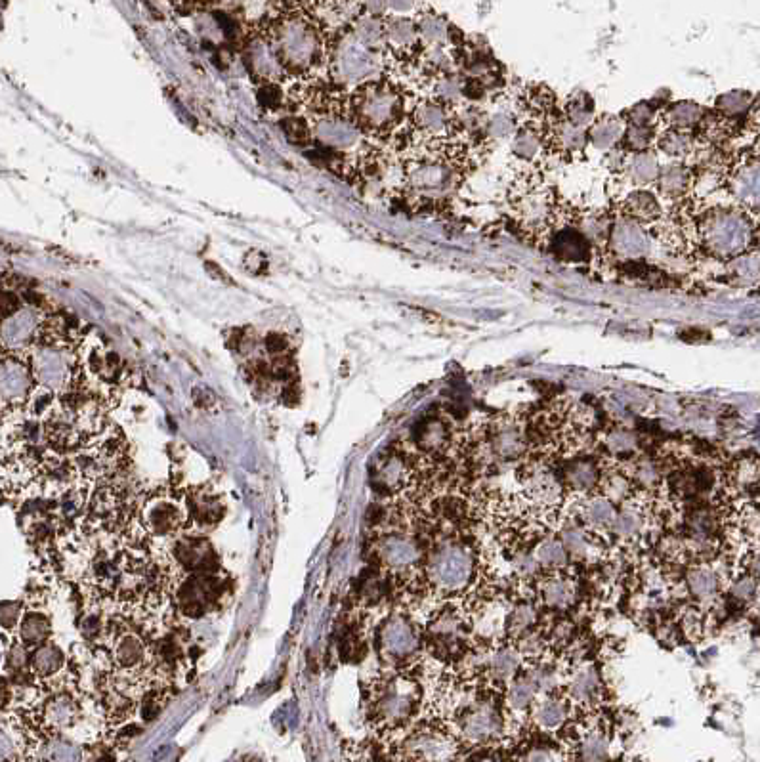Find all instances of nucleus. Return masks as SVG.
Listing matches in <instances>:
<instances>
[{
  "mask_svg": "<svg viewBox=\"0 0 760 762\" xmlns=\"http://www.w3.org/2000/svg\"><path fill=\"white\" fill-rule=\"evenodd\" d=\"M459 740L445 728L424 724L403 738L398 753L407 761H451L457 759Z\"/></svg>",
  "mask_w": 760,
  "mask_h": 762,
  "instance_id": "obj_12",
  "label": "nucleus"
},
{
  "mask_svg": "<svg viewBox=\"0 0 760 762\" xmlns=\"http://www.w3.org/2000/svg\"><path fill=\"white\" fill-rule=\"evenodd\" d=\"M537 682L533 675H524V677L512 678L507 684V694H505V705L510 713L522 715L528 713L529 709L537 703Z\"/></svg>",
  "mask_w": 760,
  "mask_h": 762,
  "instance_id": "obj_39",
  "label": "nucleus"
},
{
  "mask_svg": "<svg viewBox=\"0 0 760 762\" xmlns=\"http://www.w3.org/2000/svg\"><path fill=\"white\" fill-rule=\"evenodd\" d=\"M413 442L417 449L423 453L434 455L444 451L445 447L451 442V430L449 424L445 423L442 417H430L421 424H417L413 432Z\"/></svg>",
  "mask_w": 760,
  "mask_h": 762,
  "instance_id": "obj_36",
  "label": "nucleus"
},
{
  "mask_svg": "<svg viewBox=\"0 0 760 762\" xmlns=\"http://www.w3.org/2000/svg\"><path fill=\"white\" fill-rule=\"evenodd\" d=\"M573 743H575L573 751L583 761L610 759V747H612L610 736L602 726H598V722L583 726V730L579 732V736L573 740Z\"/></svg>",
  "mask_w": 760,
  "mask_h": 762,
  "instance_id": "obj_32",
  "label": "nucleus"
},
{
  "mask_svg": "<svg viewBox=\"0 0 760 762\" xmlns=\"http://www.w3.org/2000/svg\"><path fill=\"white\" fill-rule=\"evenodd\" d=\"M67 665H69V657L65 656L60 644H56L54 640H48L29 652V669L43 682V686L44 682L46 684L58 682V680L67 682L65 678Z\"/></svg>",
  "mask_w": 760,
  "mask_h": 762,
  "instance_id": "obj_25",
  "label": "nucleus"
},
{
  "mask_svg": "<svg viewBox=\"0 0 760 762\" xmlns=\"http://www.w3.org/2000/svg\"><path fill=\"white\" fill-rule=\"evenodd\" d=\"M518 130V121L512 111H499L489 115L487 123V138H507Z\"/></svg>",
  "mask_w": 760,
  "mask_h": 762,
  "instance_id": "obj_53",
  "label": "nucleus"
},
{
  "mask_svg": "<svg viewBox=\"0 0 760 762\" xmlns=\"http://www.w3.org/2000/svg\"><path fill=\"white\" fill-rule=\"evenodd\" d=\"M629 480L636 482L644 491H657L661 487V470L650 459H636L629 461Z\"/></svg>",
  "mask_w": 760,
  "mask_h": 762,
  "instance_id": "obj_48",
  "label": "nucleus"
},
{
  "mask_svg": "<svg viewBox=\"0 0 760 762\" xmlns=\"http://www.w3.org/2000/svg\"><path fill=\"white\" fill-rule=\"evenodd\" d=\"M657 149L665 155H669L675 161H684L690 155H694L697 146V136L692 130L667 127L665 132L657 136L655 142Z\"/></svg>",
  "mask_w": 760,
  "mask_h": 762,
  "instance_id": "obj_38",
  "label": "nucleus"
},
{
  "mask_svg": "<svg viewBox=\"0 0 760 762\" xmlns=\"http://www.w3.org/2000/svg\"><path fill=\"white\" fill-rule=\"evenodd\" d=\"M423 688L407 673L384 675L367 688V720L384 736L407 728L421 709Z\"/></svg>",
  "mask_w": 760,
  "mask_h": 762,
  "instance_id": "obj_3",
  "label": "nucleus"
},
{
  "mask_svg": "<svg viewBox=\"0 0 760 762\" xmlns=\"http://www.w3.org/2000/svg\"><path fill=\"white\" fill-rule=\"evenodd\" d=\"M537 596L541 600L543 606H547L549 610H558V612H564L573 606L575 598H577V587L575 583L564 577L562 572L550 573L549 577H545L537 589Z\"/></svg>",
  "mask_w": 760,
  "mask_h": 762,
  "instance_id": "obj_30",
  "label": "nucleus"
},
{
  "mask_svg": "<svg viewBox=\"0 0 760 762\" xmlns=\"http://www.w3.org/2000/svg\"><path fill=\"white\" fill-rule=\"evenodd\" d=\"M661 115H663V121L667 123V127L696 132L699 125L703 123L705 115H707V109L699 106L696 102L684 100V102L669 104L663 109Z\"/></svg>",
  "mask_w": 760,
  "mask_h": 762,
  "instance_id": "obj_40",
  "label": "nucleus"
},
{
  "mask_svg": "<svg viewBox=\"0 0 760 762\" xmlns=\"http://www.w3.org/2000/svg\"><path fill=\"white\" fill-rule=\"evenodd\" d=\"M262 350L268 358H283L291 356V339L285 333L272 331L262 339Z\"/></svg>",
  "mask_w": 760,
  "mask_h": 762,
  "instance_id": "obj_56",
  "label": "nucleus"
},
{
  "mask_svg": "<svg viewBox=\"0 0 760 762\" xmlns=\"http://www.w3.org/2000/svg\"><path fill=\"white\" fill-rule=\"evenodd\" d=\"M457 734V740L465 741L468 745H491L503 738L505 717L489 701L472 703L459 717Z\"/></svg>",
  "mask_w": 760,
  "mask_h": 762,
  "instance_id": "obj_13",
  "label": "nucleus"
},
{
  "mask_svg": "<svg viewBox=\"0 0 760 762\" xmlns=\"http://www.w3.org/2000/svg\"><path fill=\"white\" fill-rule=\"evenodd\" d=\"M717 115L722 119L734 123L739 117H745L747 111L753 107V98L747 92H728L717 100Z\"/></svg>",
  "mask_w": 760,
  "mask_h": 762,
  "instance_id": "obj_50",
  "label": "nucleus"
},
{
  "mask_svg": "<svg viewBox=\"0 0 760 762\" xmlns=\"http://www.w3.org/2000/svg\"><path fill=\"white\" fill-rule=\"evenodd\" d=\"M697 237L703 251L720 262H728L753 249L757 230L749 211L713 209L705 212L697 224Z\"/></svg>",
  "mask_w": 760,
  "mask_h": 762,
  "instance_id": "obj_4",
  "label": "nucleus"
},
{
  "mask_svg": "<svg viewBox=\"0 0 760 762\" xmlns=\"http://www.w3.org/2000/svg\"><path fill=\"white\" fill-rule=\"evenodd\" d=\"M54 625H52V615L44 608L43 593L33 594L25 602L20 625L16 629L14 640H18L27 650H33L41 646L44 642L52 640Z\"/></svg>",
  "mask_w": 760,
  "mask_h": 762,
  "instance_id": "obj_19",
  "label": "nucleus"
},
{
  "mask_svg": "<svg viewBox=\"0 0 760 762\" xmlns=\"http://www.w3.org/2000/svg\"><path fill=\"white\" fill-rule=\"evenodd\" d=\"M243 266L251 276H262L268 270V258L258 251H251L243 258Z\"/></svg>",
  "mask_w": 760,
  "mask_h": 762,
  "instance_id": "obj_59",
  "label": "nucleus"
},
{
  "mask_svg": "<svg viewBox=\"0 0 760 762\" xmlns=\"http://www.w3.org/2000/svg\"><path fill=\"white\" fill-rule=\"evenodd\" d=\"M657 136L659 134H657L655 125H631V123H627L623 140H621V148L625 149L627 153L652 149V146L657 142Z\"/></svg>",
  "mask_w": 760,
  "mask_h": 762,
  "instance_id": "obj_51",
  "label": "nucleus"
},
{
  "mask_svg": "<svg viewBox=\"0 0 760 762\" xmlns=\"http://www.w3.org/2000/svg\"><path fill=\"white\" fill-rule=\"evenodd\" d=\"M759 579L757 575L749 572L747 575H741L730 585V596L738 602H749L759 593Z\"/></svg>",
  "mask_w": 760,
  "mask_h": 762,
  "instance_id": "obj_54",
  "label": "nucleus"
},
{
  "mask_svg": "<svg viewBox=\"0 0 760 762\" xmlns=\"http://www.w3.org/2000/svg\"><path fill=\"white\" fill-rule=\"evenodd\" d=\"M549 249L556 260L566 264H585L591 260L594 243L581 226H562L552 232Z\"/></svg>",
  "mask_w": 760,
  "mask_h": 762,
  "instance_id": "obj_20",
  "label": "nucleus"
},
{
  "mask_svg": "<svg viewBox=\"0 0 760 762\" xmlns=\"http://www.w3.org/2000/svg\"><path fill=\"white\" fill-rule=\"evenodd\" d=\"M228 581L220 579L218 573L207 575H186L174 591V600L180 614L197 619L212 614V610L226 598Z\"/></svg>",
  "mask_w": 760,
  "mask_h": 762,
  "instance_id": "obj_9",
  "label": "nucleus"
},
{
  "mask_svg": "<svg viewBox=\"0 0 760 762\" xmlns=\"http://www.w3.org/2000/svg\"><path fill=\"white\" fill-rule=\"evenodd\" d=\"M648 520L650 518L646 505L638 499H629L617 510L610 533L619 543L629 545L642 539V535L648 530Z\"/></svg>",
  "mask_w": 760,
  "mask_h": 762,
  "instance_id": "obj_26",
  "label": "nucleus"
},
{
  "mask_svg": "<svg viewBox=\"0 0 760 762\" xmlns=\"http://www.w3.org/2000/svg\"><path fill=\"white\" fill-rule=\"evenodd\" d=\"M726 186L743 211L760 212V153L741 159L730 170Z\"/></svg>",
  "mask_w": 760,
  "mask_h": 762,
  "instance_id": "obj_18",
  "label": "nucleus"
},
{
  "mask_svg": "<svg viewBox=\"0 0 760 762\" xmlns=\"http://www.w3.org/2000/svg\"><path fill=\"white\" fill-rule=\"evenodd\" d=\"M606 245L615 258L625 262H640L652 253L654 239L646 230V224L621 214V218L613 220L612 232Z\"/></svg>",
  "mask_w": 760,
  "mask_h": 762,
  "instance_id": "obj_16",
  "label": "nucleus"
},
{
  "mask_svg": "<svg viewBox=\"0 0 760 762\" xmlns=\"http://www.w3.org/2000/svg\"><path fill=\"white\" fill-rule=\"evenodd\" d=\"M747 568L753 575L760 577V547L757 551L749 552V558H747Z\"/></svg>",
  "mask_w": 760,
  "mask_h": 762,
  "instance_id": "obj_61",
  "label": "nucleus"
},
{
  "mask_svg": "<svg viewBox=\"0 0 760 762\" xmlns=\"http://www.w3.org/2000/svg\"><path fill=\"white\" fill-rule=\"evenodd\" d=\"M755 130H757V134L760 136V111L755 115Z\"/></svg>",
  "mask_w": 760,
  "mask_h": 762,
  "instance_id": "obj_62",
  "label": "nucleus"
},
{
  "mask_svg": "<svg viewBox=\"0 0 760 762\" xmlns=\"http://www.w3.org/2000/svg\"><path fill=\"white\" fill-rule=\"evenodd\" d=\"M403 157V197L415 207H442L463 184V153L451 142H411Z\"/></svg>",
  "mask_w": 760,
  "mask_h": 762,
  "instance_id": "obj_1",
  "label": "nucleus"
},
{
  "mask_svg": "<svg viewBox=\"0 0 760 762\" xmlns=\"http://www.w3.org/2000/svg\"><path fill=\"white\" fill-rule=\"evenodd\" d=\"M423 644L421 631L413 623L411 617L405 614H390L380 625L377 646L379 656L388 665H409L419 656Z\"/></svg>",
  "mask_w": 760,
  "mask_h": 762,
  "instance_id": "obj_8",
  "label": "nucleus"
},
{
  "mask_svg": "<svg viewBox=\"0 0 760 762\" xmlns=\"http://www.w3.org/2000/svg\"><path fill=\"white\" fill-rule=\"evenodd\" d=\"M533 556L539 564L541 570L545 572L556 573L564 572V568L568 566V551L562 543V539H556V537H543L537 547L533 549Z\"/></svg>",
  "mask_w": 760,
  "mask_h": 762,
  "instance_id": "obj_44",
  "label": "nucleus"
},
{
  "mask_svg": "<svg viewBox=\"0 0 760 762\" xmlns=\"http://www.w3.org/2000/svg\"><path fill=\"white\" fill-rule=\"evenodd\" d=\"M191 522L199 528H212L222 522L226 505L211 486L191 487L186 493Z\"/></svg>",
  "mask_w": 760,
  "mask_h": 762,
  "instance_id": "obj_24",
  "label": "nucleus"
},
{
  "mask_svg": "<svg viewBox=\"0 0 760 762\" xmlns=\"http://www.w3.org/2000/svg\"><path fill=\"white\" fill-rule=\"evenodd\" d=\"M570 123L577 125V127L589 128L592 121L596 119L594 115V100L587 92L579 90V92H573L566 106H564V113H562Z\"/></svg>",
  "mask_w": 760,
  "mask_h": 762,
  "instance_id": "obj_46",
  "label": "nucleus"
},
{
  "mask_svg": "<svg viewBox=\"0 0 760 762\" xmlns=\"http://www.w3.org/2000/svg\"><path fill=\"white\" fill-rule=\"evenodd\" d=\"M627 123L619 115H610L604 113L596 117L589 127V144L592 148L602 149V151H612V149L621 146L623 134H625Z\"/></svg>",
  "mask_w": 760,
  "mask_h": 762,
  "instance_id": "obj_33",
  "label": "nucleus"
},
{
  "mask_svg": "<svg viewBox=\"0 0 760 762\" xmlns=\"http://www.w3.org/2000/svg\"><path fill=\"white\" fill-rule=\"evenodd\" d=\"M694 182H696V176H694L692 169L682 161H675V163L661 167L655 188H657L659 197H663V199L682 201L684 197L692 195Z\"/></svg>",
  "mask_w": 760,
  "mask_h": 762,
  "instance_id": "obj_27",
  "label": "nucleus"
},
{
  "mask_svg": "<svg viewBox=\"0 0 760 762\" xmlns=\"http://www.w3.org/2000/svg\"><path fill=\"white\" fill-rule=\"evenodd\" d=\"M545 149H549L547 128L543 130L533 123H528V125H520L518 130L512 134L510 153L514 155L516 161H520L524 165H533Z\"/></svg>",
  "mask_w": 760,
  "mask_h": 762,
  "instance_id": "obj_28",
  "label": "nucleus"
},
{
  "mask_svg": "<svg viewBox=\"0 0 760 762\" xmlns=\"http://www.w3.org/2000/svg\"><path fill=\"white\" fill-rule=\"evenodd\" d=\"M600 466L592 459H575L564 470V487L573 495L585 497L596 491L600 486Z\"/></svg>",
  "mask_w": 760,
  "mask_h": 762,
  "instance_id": "obj_31",
  "label": "nucleus"
},
{
  "mask_svg": "<svg viewBox=\"0 0 760 762\" xmlns=\"http://www.w3.org/2000/svg\"><path fill=\"white\" fill-rule=\"evenodd\" d=\"M604 684L592 663H579L566 678V698L579 707H596L604 698Z\"/></svg>",
  "mask_w": 760,
  "mask_h": 762,
  "instance_id": "obj_22",
  "label": "nucleus"
},
{
  "mask_svg": "<svg viewBox=\"0 0 760 762\" xmlns=\"http://www.w3.org/2000/svg\"><path fill=\"white\" fill-rule=\"evenodd\" d=\"M424 583L438 596L465 593L476 575V556L465 541L438 543L424 560Z\"/></svg>",
  "mask_w": 760,
  "mask_h": 762,
  "instance_id": "obj_5",
  "label": "nucleus"
},
{
  "mask_svg": "<svg viewBox=\"0 0 760 762\" xmlns=\"http://www.w3.org/2000/svg\"><path fill=\"white\" fill-rule=\"evenodd\" d=\"M487 447L495 461H503V463L520 461L528 449L526 432L522 430L520 424L512 423V421L499 423L491 430Z\"/></svg>",
  "mask_w": 760,
  "mask_h": 762,
  "instance_id": "obj_23",
  "label": "nucleus"
},
{
  "mask_svg": "<svg viewBox=\"0 0 760 762\" xmlns=\"http://www.w3.org/2000/svg\"><path fill=\"white\" fill-rule=\"evenodd\" d=\"M623 119L625 123H631V125H655L659 119V109L652 102H640L631 107L623 115Z\"/></svg>",
  "mask_w": 760,
  "mask_h": 762,
  "instance_id": "obj_55",
  "label": "nucleus"
},
{
  "mask_svg": "<svg viewBox=\"0 0 760 762\" xmlns=\"http://www.w3.org/2000/svg\"><path fill=\"white\" fill-rule=\"evenodd\" d=\"M388 6H390V14H394V16H409V18L413 14L417 16L423 10V2L421 0H388Z\"/></svg>",
  "mask_w": 760,
  "mask_h": 762,
  "instance_id": "obj_58",
  "label": "nucleus"
},
{
  "mask_svg": "<svg viewBox=\"0 0 760 762\" xmlns=\"http://www.w3.org/2000/svg\"><path fill=\"white\" fill-rule=\"evenodd\" d=\"M279 127L283 130L287 142L296 148L310 149V146L314 144V138H316L314 123L310 117L302 113H287L279 121Z\"/></svg>",
  "mask_w": 760,
  "mask_h": 762,
  "instance_id": "obj_45",
  "label": "nucleus"
},
{
  "mask_svg": "<svg viewBox=\"0 0 760 762\" xmlns=\"http://www.w3.org/2000/svg\"><path fill=\"white\" fill-rule=\"evenodd\" d=\"M615 514H617V508L613 505L612 499L608 495H598V493L585 495L579 508V520L583 528L591 533L612 530Z\"/></svg>",
  "mask_w": 760,
  "mask_h": 762,
  "instance_id": "obj_29",
  "label": "nucleus"
},
{
  "mask_svg": "<svg viewBox=\"0 0 760 762\" xmlns=\"http://www.w3.org/2000/svg\"><path fill=\"white\" fill-rule=\"evenodd\" d=\"M413 476H415V472H413V465H411L407 455L388 453L375 466L373 476H371V484L379 493L394 495V493H400L409 486Z\"/></svg>",
  "mask_w": 760,
  "mask_h": 762,
  "instance_id": "obj_21",
  "label": "nucleus"
},
{
  "mask_svg": "<svg viewBox=\"0 0 760 762\" xmlns=\"http://www.w3.org/2000/svg\"><path fill=\"white\" fill-rule=\"evenodd\" d=\"M720 573L711 566H694L686 575V587L688 593L696 600H713L720 593Z\"/></svg>",
  "mask_w": 760,
  "mask_h": 762,
  "instance_id": "obj_42",
  "label": "nucleus"
},
{
  "mask_svg": "<svg viewBox=\"0 0 760 762\" xmlns=\"http://www.w3.org/2000/svg\"><path fill=\"white\" fill-rule=\"evenodd\" d=\"M0 384H2L0 386L2 411L4 413L22 411L33 388L37 386V379H35L27 350H4Z\"/></svg>",
  "mask_w": 760,
  "mask_h": 762,
  "instance_id": "obj_11",
  "label": "nucleus"
},
{
  "mask_svg": "<svg viewBox=\"0 0 760 762\" xmlns=\"http://www.w3.org/2000/svg\"><path fill=\"white\" fill-rule=\"evenodd\" d=\"M190 508L186 495H174L170 491L153 493L140 510V524L155 539H174L188 528Z\"/></svg>",
  "mask_w": 760,
  "mask_h": 762,
  "instance_id": "obj_6",
  "label": "nucleus"
},
{
  "mask_svg": "<svg viewBox=\"0 0 760 762\" xmlns=\"http://www.w3.org/2000/svg\"><path fill=\"white\" fill-rule=\"evenodd\" d=\"M524 759H526V761H552V759H556V757L550 753L549 749L533 747Z\"/></svg>",
  "mask_w": 760,
  "mask_h": 762,
  "instance_id": "obj_60",
  "label": "nucleus"
},
{
  "mask_svg": "<svg viewBox=\"0 0 760 762\" xmlns=\"http://www.w3.org/2000/svg\"><path fill=\"white\" fill-rule=\"evenodd\" d=\"M604 445L613 457L623 459V461H631L634 453L638 451V436L634 430H629V428H613L606 434Z\"/></svg>",
  "mask_w": 760,
  "mask_h": 762,
  "instance_id": "obj_47",
  "label": "nucleus"
},
{
  "mask_svg": "<svg viewBox=\"0 0 760 762\" xmlns=\"http://www.w3.org/2000/svg\"><path fill=\"white\" fill-rule=\"evenodd\" d=\"M373 556L380 570L392 577H405L423 568L424 552L417 537L402 530L380 533L373 545Z\"/></svg>",
  "mask_w": 760,
  "mask_h": 762,
  "instance_id": "obj_7",
  "label": "nucleus"
},
{
  "mask_svg": "<svg viewBox=\"0 0 760 762\" xmlns=\"http://www.w3.org/2000/svg\"><path fill=\"white\" fill-rule=\"evenodd\" d=\"M23 610H25V604L20 602H12V600H4L2 602V629H4V636L16 635V629L20 625V619H22Z\"/></svg>",
  "mask_w": 760,
  "mask_h": 762,
  "instance_id": "obj_57",
  "label": "nucleus"
},
{
  "mask_svg": "<svg viewBox=\"0 0 760 762\" xmlns=\"http://www.w3.org/2000/svg\"><path fill=\"white\" fill-rule=\"evenodd\" d=\"M505 629L507 635L512 638V642L524 638V636L537 633V608L531 600H522L518 602L505 619Z\"/></svg>",
  "mask_w": 760,
  "mask_h": 762,
  "instance_id": "obj_43",
  "label": "nucleus"
},
{
  "mask_svg": "<svg viewBox=\"0 0 760 762\" xmlns=\"http://www.w3.org/2000/svg\"><path fill=\"white\" fill-rule=\"evenodd\" d=\"M562 543L570 556L575 558H587L592 549L591 531L579 526H571L562 531Z\"/></svg>",
  "mask_w": 760,
  "mask_h": 762,
  "instance_id": "obj_52",
  "label": "nucleus"
},
{
  "mask_svg": "<svg viewBox=\"0 0 760 762\" xmlns=\"http://www.w3.org/2000/svg\"><path fill=\"white\" fill-rule=\"evenodd\" d=\"M623 172L627 174L629 182L634 184V186H638V188L655 186V182L659 178V172H661L657 153H655L654 149H644V151L629 153Z\"/></svg>",
  "mask_w": 760,
  "mask_h": 762,
  "instance_id": "obj_35",
  "label": "nucleus"
},
{
  "mask_svg": "<svg viewBox=\"0 0 760 762\" xmlns=\"http://www.w3.org/2000/svg\"><path fill=\"white\" fill-rule=\"evenodd\" d=\"M726 279L730 285L749 289L760 285V249H749L726 262Z\"/></svg>",
  "mask_w": 760,
  "mask_h": 762,
  "instance_id": "obj_34",
  "label": "nucleus"
},
{
  "mask_svg": "<svg viewBox=\"0 0 760 762\" xmlns=\"http://www.w3.org/2000/svg\"><path fill=\"white\" fill-rule=\"evenodd\" d=\"M621 214L634 218L642 224H652L659 214H661V203L659 199L655 197V193L652 191L642 190L634 191L631 193L625 201H623V207H621Z\"/></svg>",
  "mask_w": 760,
  "mask_h": 762,
  "instance_id": "obj_41",
  "label": "nucleus"
},
{
  "mask_svg": "<svg viewBox=\"0 0 760 762\" xmlns=\"http://www.w3.org/2000/svg\"><path fill=\"white\" fill-rule=\"evenodd\" d=\"M522 497L539 512H554L564 505L566 487L547 466H528L522 478Z\"/></svg>",
  "mask_w": 760,
  "mask_h": 762,
  "instance_id": "obj_17",
  "label": "nucleus"
},
{
  "mask_svg": "<svg viewBox=\"0 0 760 762\" xmlns=\"http://www.w3.org/2000/svg\"><path fill=\"white\" fill-rule=\"evenodd\" d=\"M169 551L176 568L184 575H207L220 570V558L211 541L203 535L180 533L170 539Z\"/></svg>",
  "mask_w": 760,
  "mask_h": 762,
  "instance_id": "obj_14",
  "label": "nucleus"
},
{
  "mask_svg": "<svg viewBox=\"0 0 760 762\" xmlns=\"http://www.w3.org/2000/svg\"><path fill=\"white\" fill-rule=\"evenodd\" d=\"M730 486L736 491H753L760 487V463L755 459H743L738 461L730 470Z\"/></svg>",
  "mask_w": 760,
  "mask_h": 762,
  "instance_id": "obj_49",
  "label": "nucleus"
},
{
  "mask_svg": "<svg viewBox=\"0 0 760 762\" xmlns=\"http://www.w3.org/2000/svg\"><path fill=\"white\" fill-rule=\"evenodd\" d=\"M466 619L457 608H444L432 615L424 629V644L434 659L465 656Z\"/></svg>",
  "mask_w": 760,
  "mask_h": 762,
  "instance_id": "obj_10",
  "label": "nucleus"
},
{
  "mask_svg": "<svg viewBox=\"0 0 760 762\" xmlns=\"http://www.w3.org/2000/svg\"><path fill=\"white\" fill-rule=\"evenodd\" d=\"M568 703H570V699L556 698V696H549L543 701H537L531 707V720L543 732H556L568 720V709H570Z\"/></svg>",
  "mask_w": 760,
  "mask_h": 762,
  "instance_id": "obj_37",
  "label": "nucleus"
},
{
  "mask_svg": "<svg viewBox=\"0 0 760 762\" xmlns=\"http://www.w3.org/2000/svg\"><path fill=\"white\" fill-rule=\"evenodd\" d=\"M411 104L402 86L390 79H371L348 92V113L369 140L390 144L407 128Z\"/></svg>",
  "mask_w": 760,
  "mask_h": 762,
  "instance_id": "obj_2",
  "label": "nucleus"
},
{
  "mask_svg": "<svg viewBox=\"0 0 760 762\" xmlns=\"http://www.w3.org/2000/svg\"><path fill=\"white\" fill-rule=\"evenodd\" d=\"M518 224L531 233L549 232L556 218L552 190L543 184H526L514 199Z\"/></svg>",
  "mask_w": 760,
  "mask_h": 762,
  "instance_id": "obj_15",
  "label": "nucleus"
}]
</instances>
